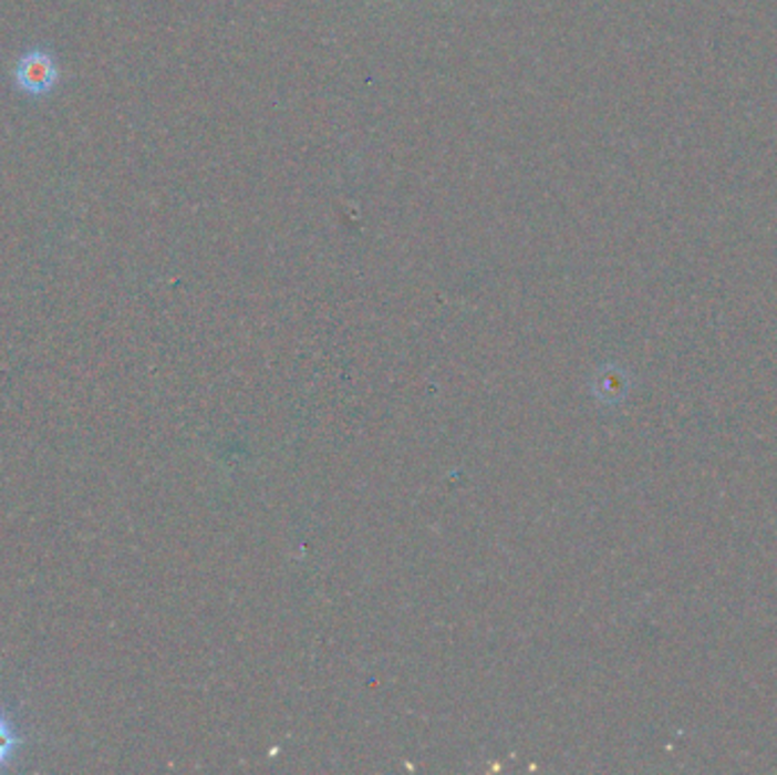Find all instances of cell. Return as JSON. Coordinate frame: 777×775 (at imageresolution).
<instances>
[{
    "label": "cell",
    "mask_w": 777,
    "mask_h": 775,
    "mask_svg": "<svg viewBox=\"0 0 777 775\" xmlns=\"http://www.w3.org/2000/svg\"><path fill=\"white\" fill-rule=\"evenodd\" d=\"M62 80V69L49 46H32L23 51L12 66V87L28 99L51 96Z\"/></svg>",
    "instance_id": "6da1fadb"
},
{
    "label": "cell",
    "mask_w": 777,
    "mask_h": 775,
    "mask_svg": "<svg viewBox=\"0 0 777 775\" xmlns=\"http://www.w3.org/2000/svg\"><path fill=\"white\" fill-rule=\"evenodd\" d=\"M28 735L17 710L0 701V773L10 771L23 755Z\"/></svg>",
    "instance_id": "7a4b0ae2"
}]
</instances>
